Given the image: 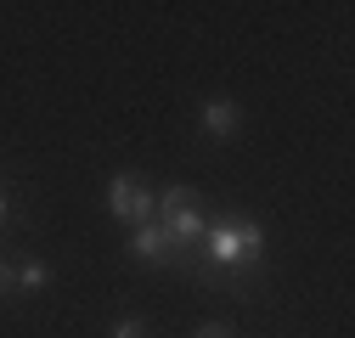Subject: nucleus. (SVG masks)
I'll list each match as a JSON object with an SVG mask.
<instances>
[{"mask_svg": "<svg viewBox=\"0 0 355 338\" xmlns=\"http://www.w3.org/2000/svg\"><path fill=\"white\" fill-rule=\"evenodd\" d=\"M203 248H209V260H214V265H226V271L254 265L259 254H265V226L248 220V215H232V220H220V226L203 231Z\"/></svg>", "mask_w": 355, "mask_h": 338, "instance_id": "1", "label": "nucleus"}, {"mask_svg": "<svg viewBox=\"0 0 355 338\" xmlns=\"http://www.w3.org/2000/svg\"><path fill=\"white\" fill-rule=\"evenodd\" d=\"M158 226L169 231V242H175V248H192V242H203L209 220L198 215L192 186H164V192H158Z\"/></svg>", "mask_w": 355, "mask_h": 338, "instance_id": "2", "label": "nucleus"}, {"mask_svg": "<svg viewBox=\"0 0 355 338\" xmlns=\"http://www.w3.org/2000/svg\"><path fill=\"white\" fill-rule=\"evenodd\" d=\"M107 208L136 231V226H147L153 220V208H158V197H153V186L141 181V175H113L107 181Z\"/></svg>", "mask_w": 355, "mask_h": 338, "instance_id": "3", "label": "nucleus"}, {"mask_svg": "<svg viewBox=\"0 0 355 338\" xmlns=\"http://www.w3.org/2000/svg\"><path fill=\"white\" fill-rule=\"evenodd\" d=\"M130 254H136V260H147V265H175V260H181V248L169 242V231L153 226V220L130 231Z\"/></svg>", "mask_w": 355, "mask_h": 338, "instance_id": "4", "label": "nucleus"}, {"mask_svg": "<svg viewBox=\"0 0 355 338\" xmlns=\"http://www.w3.org/2000/svg\"><path fill=\"white\" fill-rule=\"evenodd\" d=\"M237 124H243V107L237 102H226V96L203 102V130L209 136H237Z\"/></svg>", "mask_w": 355, "mask_h": 338, "instance_id": "5", "label": "nucleus"}, {"mask_svg": "<svg viewBox=\"0 0 355 338\" xmlns=\"http://www.w3.org/2000/svg\"><path fill=\"white\" fill-rule=\"evenodd\" d=\"M46 282H51V271L40 265V260H28V265H17V293H46Z\"/></svg>", "mask_w": 355, "mask_h": 338, "instance_id": "6", "label": "nucleus"}, {"mask_svg": "<svg viewBox=\"0 0 355 338\" xmlns=\"http://www.w3.org/2000/svg\"><path fill=\"white\" fill-rule=\"evenodd\" d=\"M113 338H147V321L141 316H119L113 321Z\"/></svg>", "mask_w": 355, "mask_h": 338, "instance_id": "7", "label": "nucleus"}, {"mask_svg": "<svg viewBox=\"0 0 355 338\" xmlns=\"http://www.w3.org/2000/svg\"><path fill=\"white\" fill-rule=\"evenodd\" d=\"M6 293H17V271H12V265H0V299H6Z\"/></svg>", "mask_w": 355, "mask_h": 338, "instance_id": "8", "label": "nucleus"}, {"mask_svg": "<svg viewBox=\"0 0 355 338\" xmlns=\"http://www.w3.org/2000/svg\"><path fill=\"white\" fill-rule=\"evenodd\" d=\"M6 215H12V192L0 186V220H6Z\"/></svg>", "mask_w": 355, "mask_h": 338, "instance_id": "9", "label": "nucleus"}, {"mask_svg": "<svg viewBox=\"0 0 355 338\" xmlns=\"http://www.w3.org/2000/svg\"><path fill=\"white\" fill-rule=\"evenodd\" d=\"M203 338H226V327H203Z\"/></svg>", "mask_w": 355, "mask_h": 338, "instance_id": "10", "label": "nucleus"}]
</instances>
